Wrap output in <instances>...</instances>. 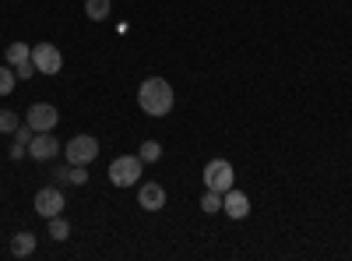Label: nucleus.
Segmentation results:
<instances>
[{"label":"nucleus","instance_id":"1","mask_svg":"<svg viewBox=\"0 0 352 261\" xmlns=\"http://www.w3.org/2000/svg\"><path fill=\"white\" fill-rule=\"evenodd\" d=\"M138 106L148 113V117H166L173 109V89L166 78H144L138 89Z\"/></svg>","mask_w":352,"mask_h":261},{"label":"nucleus","instance_id":"2","mask_svg":"<svg viewBox=\"0 0 352 261\" xmlns=\"http://www.w3.org/2000/svg\"><path fill=\"white\" fill-rule=\"evenodd\" d=\"M99 156V141L92 138V134H78V138H71L67 141V149H64V159L71 163V166H88Z\"/></svg>","mask_w":352,"mask_h":261},{"label":"nucleus","instance_id":"3","mask_svg":"<svg viewBox=\"0 0 352 261\" xmlns=\"http://www.w3.org/2000/svg\"><path fill=\"white\" fill-rule=\"evenodd\" d=\"M109 180L116 187H131L141 180V156H120L109 163Z\"/></svg>","mask_w":352,"mask_h":261},{"label":"nucleus","instance_id":"4","mask_svg":"<svg viewBox=\"0 0 352 261\" xmlns=\"http://www.w3.org/2000/svg\"><path fill=\"white\" fill-rule=\"evenodd\" d=\"M32 64H36V71H43V74H56L64 67V53L56 50L53 43H36L32 46Z\"/></svg>","mask_w":352,"mask_h":261},{"label":"nucleus","instance_id":"5","mask_svg":"<svg viewBox=\"0 0 352 261\" xmlns=\"http://www.w3.org/2000/svg\"><path fill=\"white\" fill-rule=\"evenodd\" d=\"M28 156L36 163H50V159L60 156V141L53 138V131H36L32 141H28Z\"/></svg>","mask_w":352,"mask_h":261},{"label":"nucleus","instance_id":"6","mask_svg":"<svg viewBox=\"0 0 352 261\" xmlns=\"http://www.w3.org/2000/svg\"><path fill=\"white\" fill-rule=\"evenodd\" d=\"M204 187H212V191H229L232 187V163L226 159H212L208 166H204Z\"/></svg>","mask_w":352,"mask_h":261},{"label":"nucleus","instance_id":"7","mask_svg":"<svg viewBox=\"0 0 352 261\" xmlns=\"http://www.w3.org/2000/svg\"><path fill=\"white\" fill-rule=\"evenodd\" d=\"M64 209H67V201H64V194L56 191V187H43V191H36V212H39L43 219L64 216Z\"/></svg>","mask_w":352,"mask_h":261},{"label":"nucleus","instance_id":"8","mask_svg":"<svg viewBox=\"0 0 352 261\" xmlns=\"http://www.w3.org/2000/svg\"><path fill=\"white\" fill-rule=\"evenodd\" d=\"M56 121H60V113H56L53 103H32L28 106V127L32 131H53Z\"/></svg>","mask_w":352,"mask_h":261},{"label":"nucleus","instance_id":"9","mask_svg":"<svg viewBox=\"0 0 352 261\" xmlns=\"http://www.w3.org/2000/svg\"><path fill=\"white\" fill-rule=\"evenodd\" d=\"M222 212L229 216V219H247L250 216V198L243 194V191H226L222 194Z\"/></svg>","mask_w":352,"mask_h":261},{"label":"nucleus","instance_id":"10","mask_svg":"<svg viewBox=\"0 0 352 261\" xmlns=\"http://www.w3.org/2000/svg\"><path fill=\"white\" fill-rule=\"evenodd\" d=\"M138 201H141V209H148V212H159L162 205H166V191H162V184H144L141 191H138Z\"/></svg>","mask_w":352,"mask_h":261},{"label":"nucleus","instance_id":"11","mask_svg":"<svg viewBox=\"0 0 352 261\" xmlns=\"http://www.w3.org/2000/svg\"><path fill=\"white\" fill-rule=\"evenodd\" d=\"M36 251V233H14V240H11V254L14 258H28Z\"/></svg>","mask_w":352,"mask_h":261},{"label":"nucleus","instance_id":"12","mask_svg":"<svg viewBox=\"0 0 352 261\" xmlns=\"http://www.w3.org/2000/svg\"><path fill=\"white\" fill-rule=\"evenodd\" d=\"M25 61H32V46L28 43H11L8 46V64L14 67V64H25Z\"/></svg>","mask_w":352,"mask_h":261},{"label":"nucleus","instance_id":"13","mask_svg":"<svg viewBox=\"0 0 352 261\" xmlns=\"http://www.w3.org/2000/svg\"><path fill=\"white\" fill-rule=\"evenodd\" d=\"M201 209H204V216H212V212H222V191H212V187H204Z\"/></svg>","mask_w":352,"mask_h":261},{"label":"nucleus","instance_id":"14","mask_svg":"<svg viewBox=\"0 0 352 261\" xmlns=\"http://www.w3.org/2000/svg\"><path fill=\"white\" fill-rule=\"evenodd\" d=\"M85 14L92 21H102L109 14V0H85Z\"/></svg>","mask_w":352,"mask_h":261},{"label":"nucleus","instance_id":"15","mask_svg":"<svg viewBox=\"0 0 352 261\" xmlns=\"http://www.w3.org/2000/svg\"><path fill=\"white\" fill-rule=\"evenodd\" d=\"M50 237H53V240H67V237H71V226H67L64 216H53V219H50Z\"/></svg>","mask_w":352,"mask_h":261},{"label":"nucleus","instance_id":"16","mask_svg":"<svg viewBox=\"0 0 352 261\" xmlns=\"http://www.w3.org/2000/svg\"><path fill=\"white\" fill-rule=\"evenodd\" d=\"M138 152H141V163H159L162 159V145L159 141H144Z\"/></svg>","mask_w":352,"mask_h":261},{"label":"nucleus","instance_id":"17","mask_svg":"<svg viewBox=\"0 0 352 261\" xmlns=\"http://www.w3.org/2000/svg\"><path fill=\"white\" fill-rule=\"evenodd\" d=\"M14 81H18V74L4 64L0 67V96H11V89H14Z\"/></svg>","mask_w":352,"mask_h":261},{"label":"nucleus","instance_id":"18","mask_svg":"<svg viewBox=\"0 0 352 261\" xmlns=\"http://www.w3.org/2000/svg\"><path fill=\"white\" fill-rule=\"evenodd\" d=\"M21 124H18V117L11 109H0V134H8V131H18Z\"/></svg>","mask_w":352,"mask_h":261},{"label":"nucleus","instance_id":"19","mask_svg":"<svg viewBox=\"0 0 352 261\" xmlns=\"http://www.w3.org/2000/svg\"><path fill=\"white\" fill-rule=\"evenodd\" d=\"M67 180H71V184H78V187H81V184H88V169H85V166H71V169H67Z\"/></svg>","mask_w":352,"mask_h":261},{"label":"nucleus","instance_id":"20","mask_svg":"<svg viewBox=\"0 0 352 261\" xmlns=\"http://www.w3.org/2000/svg\"><path fill=\"white\" fill-rule=\"evenodd\" d=\"M14 74H18V78H32V74H36V64H32V61L14 64Z\"/></svg>","mask_w":352,"mask_h":261},{"label":"nucleus","instance_id":"21","mask_svg":"<svg viewBox=\"0 0 352 261\" xmlns=\"http://www.w3.org/2000/svg\"><path fill=\"white\" fill-rule=\"evenodd\" d=\"M14 134H18V145H28V141H32V134H36V131H32V127L25 124V127H18Z\"/></svg>","mask_w":352,"mask_h":261}]
</instances>
